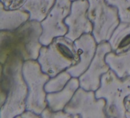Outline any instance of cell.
Masks as SVG:
<instances>
[{
    "label": "cell",
    "instance_id": "obj_1",
    "mask_svg": "<svg viewBox=\"0 0 130 118\" xmlns=\"http://www.w3.org/2000/svg\"><path fill=\"white\" fill-rule=\"evenodd\" d=\"M24 60L17 53L1 64L0 117L13 118L26 110L28 88L22 74Z\"/></svg>",
    "mask_w": 130,
    "mask_h": 118
},
{
    "label": "cell",
    "instance_id": "obj_2",
    "mask_svg": "<svg viewBox=\"0 0 130 118\" xmlns=\"http://www.w3.org/2000/svg\"><path fill=\"white\" fill-rule=\"evenodd\" d=\"M41 22L30 21L13 31H0V63L3 64L12 53H17L23 60H37L42 45Z\"/></svg>",
    "mask_w": 130,
    "mask_h": 118
},
{
    "label": "cell",
    "instance_id": "obj_3",
    "mask_svg": "<svg viewBox=\"0 0 130 118\" xmlns=\"http://www.w3.org/2000/svg\"><path fill=\"white\" fill-rule=\"evenodd\" d=\"M37 61L44 73L54 77L78 63L74 42L65 36L55 38L41 47Z\"/></svg>",
    "mask_w": 130,
    "mask_h": 118
},
{
    "label": "cell",
    "instance_id": "obj_4",
    "mask_svg": "<svg viewBox=\"0 0 130 118\" xmlns=\"http://www.w3.org/2000/svg\"><path fill=\"white\" fill-rule=\"evenodd\" d=\"M95 95L97 99H105L107 117L126 118L125 100L130 95V76L120 78L110 69L102 76Z\"/></svg>",
    "mask_w": 130,
    "mask_h": 118
},
{
    "label": "cell",
    "instance_id": "obj_5",
    "mask_svg": "<svg viewBox=\"0 0 130 118\" xmlns=\"http://www.w3.org/2000/svg\"><path fill=\"white\" fill-rule=\"evenodd\" d=\"M22 74L28 88L26 110L41 115L47 107L45 85L51 77L42 71L37 60L24 61Z\"/></svg>",
    "mask_w": 130,
    "mask_h": 118
},
{
    "label": "cell",
    "instance_id": "obj_6",
    "mask_svg": "<svg viewBox=\"0 0 130 118\" xmlns=\"http://www.w3.org/2000/svg\"><path fill=\"white\" fill-rule=\"evenodd\" d=\"M87 14L93 26L91 34L97 44L108 42L120 19L116 8L105 0H88Z\"/></svg>",
    "mask_w": 130,
    "mask_h": 118
},
{
    "label": "cell",
    "instance_id": "obj_7",
    "mask_svg": "<svg viewBox=\"0 0 130 118\" xmlns=\"http://www.w3.org/2000/svg\"><path fill=\"white\" fill-rule=\"evenodd\" d=\"M106 104L105 99L96 98L95 91L79 87L63 110L73 118H106Z\"/></svg>",
    "mask_w": 130,
    "mask_h": 118
},
{
    "label": "cell",
    "instance_id": "obj_8",
    "mask_svg": "<svg viewBox=\"0 0 130 118\" xmlns=\"http://www.w3.org/2000/svg\"><path fill=\"white\" fill-rule=\"evenodd\" d=\"M71 4V0H56L46 18L41 22L42 33L40 42L42 46H48L55 38L67 34L68 27L64 19L70 13Z\"/></svg>",
    "mask_w": 130,
    "mask_h": 118
},
{
    "label": "cell",
    "instance_id": "obj_9",
    "mask_svg": "<svg viewBox=\"0 0 130 118\" xmlns=\"http://www.w3.org/2000/svg\"><path fill=\"white\" fill-rule=\"evenodd\" d=\"M112 51L108 42H103L97 45L95 55L87 69L78 78L79 87L86 90L95 91L101 84V79L110 68L105 61V56Z\"/></svg>",
    "mask_w": 130,
    "mask_h": 118
},
{
    "label": "cell",
    "instance_id": "obj_10",
    "mask_svg": "<svg viewBox=\"0 0 130 118\" xmlns=\"http://www.w3.org/2000/svg\"><path fill=\"white\" fill-rule=\"evenodd\" d=\"M88 0L72 1L70 13L64 19L68 27L64 36L73 42L84 34L92 33L93 26L88 17Z\"/></svg>",
    "mask_w": 130,
    "mask_h": 118
},
{
    "label": "cell",
    "instance_id": "obj_11",
    "mask_svg": "<svg viewBox=\"0 0 130 118\" xmlns=\"http://www.w3.org/2000/svg\"><path fill=\"white\" fill-rule=\"evenodd\" d=\"M74 43L78 61L66 71L72 77L78 78L89 67L95 55L98 44L91 33L83 34L75 41Z\"/></svg>",
    "mask_w": 130,
    "mask_h": 118
},
{
    "label": "cell",
    "instance_id": "obj_12",
    "mask_svg": "<svg viewBox=\"0 0 130 118\" xmlns=\"http://www.w3.org/2000/svg\"><path fill=\"white\" fill-rule=\"evenodd\" d=\"M79 88L78 78L72 77L62 90L56 93H47V107L54 111L63 110Z\"/></svg>",
    "mask_w": 130,
    "mask_h": 118
},
{
    "label": "cell",
    "instance_id": "obj_13",
    "mask_svg": "<svg viewBox=\"0 0 130 118\" xmlns=\"http://www.w3.org/2000/svg\"><path fill=\"white\" fill-rule=\"evenodd\" d=\"M28 12L22 9L7 10L0 2V31H13L29 20Z\"/></svg>",
    "mask_w": 130,
    "mask_h": 118
},
{
    "label": "cell",
    "instance_id": "obj_14",
    "mask_svg": "<svg viewBox=\"0 0 130 118\" xmlns=\"http://www.w3.org/2000/svg\"><path fill=\"white\" fill-rule=\"evenodd\" d=\"M105 61L118 77L125 78L130 76V49L119 54L109 52L105 56Z\"/></svg>",
    "mask_w": 130,
    "mask_h": 118
},
{
    "label": "cell",
    "instance_id": "obj_15",
    "mask_svg": "<svg viewBox=\"0 0 130 118\" xmlns=\"http://www.w3.org/2000/svg\"><path fill=\"white\" fill-rule=\"evenodd\" d=\"M108 42L110 45L112 51L117 54L130 49V23L120 22Z\"/></svg>",
    "mask_w": 130,
    "mask_h": 118
},
{
    "label": "cell",
    "instance_id": "obj_16",
    "mask_svg": "<svg viewBox=\"0 0 130 118\" xmlns=\"http://www.w3.org/2000/svg\"><path fill=\"white\" fill-rule=\"evenodd\" d=\"M56 0H25L20 9L28 12L29 20L41 22L54 7Z\"/></svg>",
    "mask_w": 130,
    "mask_h": 118
},
{
    "label": "cell",
    "instance_id": "obj_17",
    "mask_svg": "<svg viewBox=\"0 0 130 118\" xmlns=\"http://www.w3.org/2000/svg\"><path fill=\"white\" fill-rule=\"evenodd\" d=\"M72 76L66 70L59 73L54 77L50 78L45 85V90L47 93L58 92L62 90Z\"/></svg>",
    "mask_w": 130,
    "mask_h": 118
},
{
    "label": "cell",
    "instance_id": "obj_18",
    "mask_svg": "<svg viewBox=\"0 0 130 118\" xmlns=\"http://www.w3.org/2000/svg\"><path fill=\"white\" fill-rule=\"evenodd\" d=\"M117 10L120 22L130 23V0H105Z\"/></svg>",
    "mask_w": 130,
    "mask_h": 118
},
{
    "label": "cell",
    "instance_id": "obj_19",
    "mask_svg": "<svg viewBox=\"0 0 130 118\" xmlns=\"http://www.w3.org/2000/svg\"><path fill=\"white\" fill-rule=\"evenodd\" d=\"M42 118H72V116L64 110L54 111L47 107L41 114Z\"/></svg>",
    "mask_w": 130,
    "mask_h": 118
},
{
    "label": "cell",
    "instance_id": "obj_20",
    "mask_svg": "<svg viewBox=\"0 0 130 118\" xmlns=\"http://www.w3.org/2000/svg\"><path fill=\"white\" fill-rule=\"evenodd\" d=\"M25 0H1L5 8L7 10L20 9Z\"/></svg>",
    "mask_w": 130,
    "mask_h": 118
},
{
    "label": "cell",
    "instance_id": "obj_21",
    "mask_svg": "<svg viewBox=\"0 0 130 118\" xmlns=\"http://www.w3.org/2000/svg\"><path fill=\"white\" fill-rule=\"evenodd\" d=\"M41 118L42 117L41 115H38L34 112L29 110H25L20 115L17 116L16 118Z\"/></svg>",
    "mask_w": 130,
    "mask_h": 118
},
{
    "label": "cell",
    "instance_id": "obj_22",
    "mask_svg": "<svg viewBox=\"0 0 130 118\" xmlns=\"http://www.w3.org/2000/svg\"><path fill=\"white\" fill-rule=\"evenodd\" d=\"M125 107L126 118H130V95L127 96L125 100Z\"/></svg>",
    "mask_w": 130,
    "mask_h": 118
},
{
    "label": "cell",
    "instance_id": "obj_23",
    "mask_svg": "<svg viewBox=\"0 0 130 118\" xmlns=\"http://www.w3.org/2000/svg\"><path fill=\"white\" fill-rule=\"evenodd\" d=\"M72 1H76V0H71Z\"/></svg>",
    "mask_w": 130,
    "mask_h": 118
}]
</instances>
